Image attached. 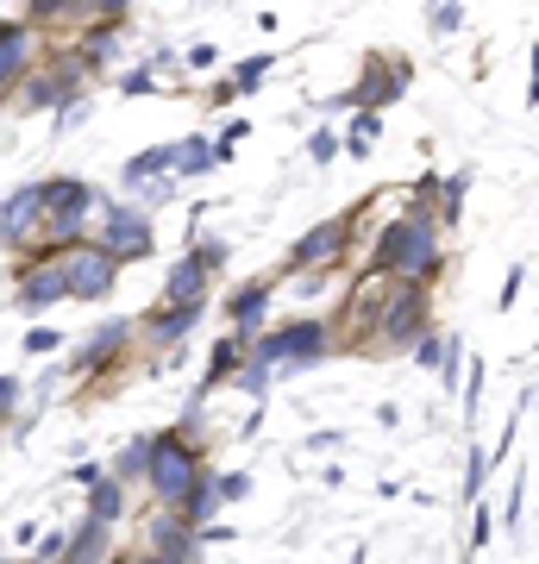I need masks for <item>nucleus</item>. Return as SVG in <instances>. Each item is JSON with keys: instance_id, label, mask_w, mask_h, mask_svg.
Here are the masks:
<instances>
[{"instance_id": "nucleus-1", "label": "nucleus", "mask_w": 539, "mask_h": 564, "mask_svg": "<svg viewBox=\"0 0 539 564\" xmlns=\"http://www.w3.org/2000/svg\"><path fill=\"white\" fill-rule=\"evenodd\" d=\"M440 270V220L427 214V207H408L401 220L382 226L377 251H370V276H433Z\"/></svg>"}, {"instance_id": "nucleus-2", "label": "nucleus", "mask_w": 539, "mask_h": 564, "mask_svg": "<svg viewBox=\"0 0 539 564\" xmlns=\"http://www.w3.org/2000/svg\"><path fill=\"white\" fill-rule=\"evenodd\" d=\"M57 270H63V295H76V302H100L120 282V263L107 258L100 245H63Z\"/></svg>"}, {"instance_id": "nucleus-3", "label": "nucleus", "mask_w": 539, "mask_h": 564, "mask_svg": "<svg viewBox=\"0 0 539 564\" xmlns=\"http://www.w3.org/2000/svg\"><path fill=\"white\" fill-rule=\"evenodd\" d=\"M201 458L188 452V445L176 440V433H163V440H151V452H144V477H151V489H158L163 502L176 508L182 496H188V484H195Z\"/></svg>"}, {"instance_id": "nucleus-4", "label": "nucleus", "mask_w": 539, "mask_h": 564, "mask_svg": "<svg viewBox=\"0 0 539 564\" xmlns=\"http://www.w3.org/2000/svg\"><path fill=\"white\" fill-rule=\"evenodd\" d=\"M88 202H95V195H88V182H76V176H69V182H44V207H39V214H44V239H51V245H76L82 226H88V220H82Z\"/></svg>"}, {"instance_id": "nucleus-5", "label": "nucleus", "mask_w": 539, "mask_h": 564, "mask_svg": "<svg viewBox=\"0 0 539 564\" xmlns=\"http://www.w3.org/2000/svg\"><path fill=\"white\" fill-rule=\"evenodd\" d=\"M100 251L114 263L144 258V251H151V220L132 214V207H107V214H100Z\"/></svg>"}, {"instance_id": "nucleus-6", "label": "nucleus", "mask_w": 539, "mask_h": 564, "mask_svg": "<svg viewBox=\"0 0 539 564\" xmlns=\"http://www.w3.org/2000/svg\"><path fill=\"white\" fill-rule=\"evenodd\" d=\"M320 351H326V326L295 321V326H282V333H270V339L258 345V364H314Z\"/></svg>"}, {"instance_id": "nucleus-7", "label": "nucleus", "mask_w": 539, "mask_h": 564, "mask_svg": "<svg viewBox=\"0 0 539 564\" xmlns=\"http://www.w3.org/2000/svg\"><path fill=\"white\" fill-rule=\"evenodd\" d=\"M420 326H427V295L408 282L396 302L382 307V339H389V345H408V339H420Z\"/></svg>"}, {"instance_id": "nucleus-8", "label": "nucleus", "mask_w": 539, "mask_h": 564, "mask_svg": "<svg viewBox=\"0 0 539 564\" xmlns=\"http://www.w3.org/2000/svg\"><path fill=\"white\" fill-rule=\"evenodd\" d=\"M345 239H352V214H345V220L314 226V232H301V239H295V263H314V270H326V263H339Z\"/></svg>"}, {"instance_id": "nucleus-9", "label": "nucleus", "mask_w": 539, "mask_h": 564, "mask_svg": "<svg viewBox=\"0 0 539 564\" xmlns=\"http://www.w3.org/2000/svg\"><path fill=\"white\" fill-rule=\"evenodd\" d=\"M401 88H408V63H370V69H364V82L352 88V95H345V101H358V107H389ZM345 101H339V107H345Z\"/></svg>"}, {"instance_id": "nucleus-10", "label": "nucleus", "mask_w": 539, "mask_h": 564, "mask_svg": "<svg viewBox=\"0 0 539 564\" xmlns=\"http://www.w3.org/2000/svg\"><path fill=\"white\" fill-rule=\"evenodd\" d=\"M39 207H44V182H32V188H20L13 202H0V245L25 239V232L39 226Z\"/></svg>"}, {"instance_id": "nucleus-11", "label": "nucleus", "mask_w": 539, "mask_h": 564, "mask_svg": "<svg viewBox=\"0 0 539 564\" xmlns=\"http://www.w3.org/2000/svg\"><path fill=\"white\" fill-rule=\"evenodd\" d=\"M163 302H176V307H201V302H207V263L182 258L176 270L163 276Z\"/></svg>"}, {"instance_id": "nucleus-12", "label": "nucleus", "mask_w": 539, "mask_h": 564, "mask_svg": "<svg viewBox=\"0 0 539 564\" xmlns=\"http://www.w3.org/2000/svg\"><path fill=\"white\" fill-rule=\"evenodd\" d=\"M107 533H114V521H95V514H88L82 533L63 545V558H69V564H100V558H107Z\"/></svg>"}, {"instance_id": "nucleus-13", "label": "nucleus", "mask_w": 539, "mask_h": 564, "mask_svg": "<svg viewBox=\"0 0 539 564\" xmlns=\"http://www.w3.org/2000/svg\"><path fill=\"white\" fill-rule=\"evenodd\" d=\"M151 552L170 564H188V552H195V540H188V521H151Z\"/></svg>"}, {"instance_id": "nucleus-14", "label": "nucleus", "mask_w": 539, "mask_h": 564, "mask_svg": "<svg viewBox=\"0 0 539 564\" xmlns=\"http://www.w3.org/2000/svg\"><path fill=\"white\" fill-rule=\"evenodd\" d=\"M233 158V144H207V139H182L176 144V170L182 176H207L214 163H226Z\"/></svg>"}, {"instance_id": "nucleus-15", "label": "nucleus", "mask_w": 539, "mask_h": 564, "mask_svg": "<svg viewBox=\"0 0 539 564\" xmlns=\"http://www.w3.org/2000/svg\"><path fill=\"white\" fill-rule=\"evenodd\" d=\"M20 302H25V307L63 302V270H57V263H32V276L20 282Z\"/></svg>"}, {"instance_id": "nucleus-16", "label": "nucleus", "mask_w": 539, "mask_h": 564, "mask_svg": "<svg viewBox=\"0 0 539 564\" xmlns=\"http://www.w3.org/2000/svg\"><path fill=\"white\" fill-rule=\"evenodd\" d=\"M163 170H176V144H151V151H139L120 176L132 182V188H144V182H163Z\"/></svg>"}, {"instance_id": "nucleus-17", "label": "nucleus", "mask_w": 539, "mask_h": 564, "mask_svg": "<svg viewBox=\"0 0 539 564\" xmlns=\"http://www.w3.org/2000/svg\"><path fill=\"white\" fill-rule=\"evenodd\" d=\"M182 521L195 527V521H207L214 508H220V484H214V470H195V484H188V496H182Z\"/></svg>"}, {"instance_id": "nucleus-18", "label": "nucleus", "mask_w": 539, "mask_h": 564, "mask_svg": "<svg viewBox=\"0 0 539 564\" xmlns=\"http://www.w3.org/2000/svg\"><path fill=\"white\" fill-rule=\"evenodd\" d=\"M25 57H32V32L25 25H0V88L25 69Z\"/></svg>"}, {"instance_id": "nucleus-19", "label": "nucleus", "mask_w": 539, "mask_h": 564, "mask_svg": "<svg viewBox=\"0 0 539 564\" xmlns=\"http://www.w3.org/2000/svg\"><path fill=\"white\" fill-rule=\"evenodd\" d=\"M195 321H201V307H176V302H163L158 314H151V339H158V345H176Z\"/></svg>"}, {"instance_id": "nucleus-20", "label": "nucleus", "mask_w": 539, "mask_h": 564, "mask_svg": "<svg viewBox=\"0 0 539 564\" xmlns=\"http://www.w3.org/2000/svg\"><path fill=\"white\" fill-rule=\"evenodd\" d=\"M76 95V63H57V76L32 82V95H25V107H51V101H69Z\"/></svg>"}, {"instance_id": "nucleus-21", "label": "nucleus", "mask_w": 539, "mask_h": 564, "mask_svg": "<svg viewBox=\"0 0 539 564\" xmlns=\"http://www.w3.org/2000/svg\"><path fill=\"white\" fill-rule=\"evenodd\" d=\"M263 307H270V289H263V282H245L239 295H233V307H226V314L239 321V333H251V326L263 321Z\"/></svg>"}, {"instance_id": "nucleus-22", "label": "nucleus", "mask_w": 539, "mask_h": 564, "mask_svg": "<svg viewBox=\"0 0 539 564\" xmlns=\"http://www.w3.org/2000/svg\"><path fill=\"white\" fill-rule=\"evenodd\" d=\"M120 508H126L120 477H95V484H88V514H95V521H120Z\"/></svg>"}, {"instance_id": "nucleus-23", "label": "nucleus", "mask_w": 539, "mask_h": 564, "mask_svg": "<svg viewBox=\"0 0 539 564\" xmlns=\"http://www.w3.org/2000/svg\"><path fill=\"white\" fill-rule=\"evenodd\" d=\"M120 339H126V326H120V321H107L95 339L76 351V370H100V358H107V351H120Z\"/></svg>"}, {"instance_id": "nucleus-24", "label": "nucleus", "mask_w": 539, "mask_h": 564, "mask_svg": "<svg viewBox=\"0 0 539 564\" xmlns=\"http://www.w3.org/2000/svg\"><path fill=\"white\" fill-rule=\"evenodd\" d=\"M233 370H239V339H220V345H214V358H207V383H201V389L233 383Z\"/></svg>"}, {"instance_id": "nucleus-25", "label": "nucleus", "mask_w": 539, "mask_h": 564, "mask_svg": "<svg viewBox=\"0 0 539 564\" xmlns=\"http://www.w3.org/2000/svg\"><path fill=\"white\" fill-rule=\"evenodd\" d=\"M126 13V0H69V13H63V20H120Z\"/></svg>"}, {"instance_id": "nucleus-26", "label": "nucleus", "mask_w": 539, "mask_h": 564, "mask_svg": "<svg viewBox=\"0 0 539 564\" xmlns=\"http://www.w3.org/2000/svg\"><path fill=\"white\" fill-rule=\"evenodd\" d=\"M277 69V57H245L239 76H233V95H251V88H263V76Z\"/></svg>"}, {"instance_id": "nucleus-27", "label": "nucleus", "mask_w": 539, "mask_h": 564, "mask_svg": "<svg viewBox=\"0 0 539 564\" xmlns=\"http://www.w3.org/2000/svg\"><path fill=\"white\" fill-rule=\"evenodd\" d=\"M114 44H120V25H100L95 39L82 44V63H107L114 57Z\"/></svg>"}, {"instance_id": "nucleus-28", "label": "nucleus", "mask_w": 539, "mask_h": 564, "mask_svg": "<svg viewBox=\"0 0 539 564\" xmlns=\"http://www.w3.org/2000/svg\"><path fill=\"white\" fill-rule=\"evenodd\" d=\"M459 207H464V176H452V182L440 188V214H433V220L452 226V220H459Z\"/></svg>"}, {"instance_id": "nucleus-29", "label": "nucleus", "mask_w": 539, "mask_h": 564, "mask_svg": "<svg viewBox=\"0 0 539 564\" xmlns=\"http://www.w3.org/2000/svg\"><path fill=\"white\" fill-rule=\"evenodd\" d=\"M377 107H364V113H358V126H352V139H345V144H352V151H358V158H364V151H370V139H377Z\"/></svg>"}, {"instance_id": "nucleus-30", "label": "nucleus", "mask_w": 539, "mask_h": 564, "mask_svg": "<svg viewBox=\"0 0 539 564\" xmlns=\"http://www.w3.org/2000/svg\"><path fill=\"white\" fill-rule=\"evenodd\" d=\"M144 452H151V445H126V452H120V470H114L120 484H126V477H144Z\"/></svg>"}, {"instance_id": "nucleus-31", "label": "nucleus", "mask_w": 539, "mask_h": 564, "mask_svg": "<svg viewBox=\"0 0 539 564\" xmlns=\"http://www.w3.org/2000/svg\"><path fill=\"white\" fill-rule=\"evenodd\" d=\"M25 13H32V20H63L69 0H25Z\"/></svg>"}, {"instance_id": "nucleus-32", "label": "nucleus", "mask_w": 539, "mask_h": 564, "mask_svg": "<svg viewBox=\"0 0 539 564\" xmlns=\"http://www.w3.org/2000/svg\"><path fill=\"white\" fill-rule=\"evenodd\" d=\"M520 289H527V263H515V270H508V282H502V307H515Z\"/></svg>"}, {"instance_id": "nucleus-33", "label": "nucleus", "mask_w": 539, "mask_h": 564, "mask_svg": "<svg viewBox=\"0 0 539 564\" xmlns=\"http://www.w3.org/2000/svg\"><path fill=\"white\" fill-rule=\"evenodd\" d=\"M339 158V139L333 132H314V163H333Z\"/></svg>"}, {"instance_id": "nucleus-34", "label": "nucleus", "mask_w": 539, "mask_h": 564, "mask_svg": "<svg viewBox=\"0 0 539 564\" xmlns=\"http://www.w3.org/2000/svg\"><path fill=\"white\" fill-rule=\"evenodd\" d=\"M151 88H158V76H151V69H132V76H126V95H151Z\"/></svg>"}, {"instance_id": "nucleus-35", "label": "nucleus", "mask_w": 539, "mask_h": 564, "mask_svg": "<svg viewBox=\"0 0 539 564\" xmlns=\"http://www.w3.org/2000/svg\"><path fill=\"white\" fill-rule=\"evenodd\" d=\"M239 383L251 389V395H263V389H270V370H263V364H251V370H245Z\"/></svg>"}, {"instance_id": "nucleus-36", "label": "nucleus", "mask_w": 539, "mask_h": 564, "mask_svg": "<svg viewBox=\"0 0 539 564\" xmlns=\"http://www.w3.org/2000/svg\"><path fill=\"white\" fill-rule=\"evenodd\" d=\"M459 20H464L459 7H440V13H433V32H459Z\"/></svg>"}, {"instance_id": "nucleus-37", "label": "nucleus", "mask_w": 539, "mask_h": 564, "mask_svg": "<svg viewBox=\"0 0 539 564\" xmlns=\"http://www.w3.org/2000/svg\"><path fill=\"white\" fill-rule=\"evenodd\" d=\"M195 258H201V263H207V270H220V263H226V245H220V239H214V245H201Z\"/></svg>"}, {"instance_id": "nucleus-38", "label": "nucleus", "mask_w": 539, "mask_h": 564, "mask_svg": "<svg viewBox=\"0 0 539 564\" xmlns=\"http://www.w3.org/2000/svg\"><path fill=\"white\" fill-rule=\"evenodd\" d=\"M245 489H251V477H220V496H226V502H239Z\"/></svg>"}, {"instance_id": "nucleus-39", "label": "nucleus", "mask_w": 539, "mask_h": 564, "mask_svg": "<svg viewBox=\"0 0 539 564\" xmlns=\"http://www.w3.org/2000/svg\"><path fill=\"white\" fill-rule=\"evenodd\" d=\"M520 496H527V477H515V496H508V527H520Z\"/></svg>"}, {"instance_id": "nucleus-40", "label": "nucleus", "mask_w": 539, "mask_h": 564, "mask_svg": "<svg viewBox=\"0 0 539 564\" xmlns=\"http://www.w3.org/2000/svg\"><path fill=\"white\" fill-rule=\"evenodd\" d=\"M63 545H69V533H63V527H57V533L44 540V564H51V558H63Z\"/></svg>"}, {"instance_id": "nucleus-41", "label": "nucleus", "mask_w": 539, "mask_h": 564, "mask_svg": "<svg viewBox=\"0 0 539 564\" xmlns=\"http://www.w3.org/2000/svg\"><path fill=\"white\" fill-rule=\"evenodd\" d=\"M13 402H20V383H13V377H0V414H7Z\"/></svg>"}, {"instance_id": "nucleus-42", "label": "nucleus", "mask_w": 539, "mask_h": 564, "mask_svg": "<svg viewBox=\"0 0 539 564\" xmlns=\"http://www.w3.org/2000/svg\"><path fill=\"white\" fill-rule=\"evenodd\" d=\"M139 564H170V558H139Z\"/></svg>"}]
</instances>
